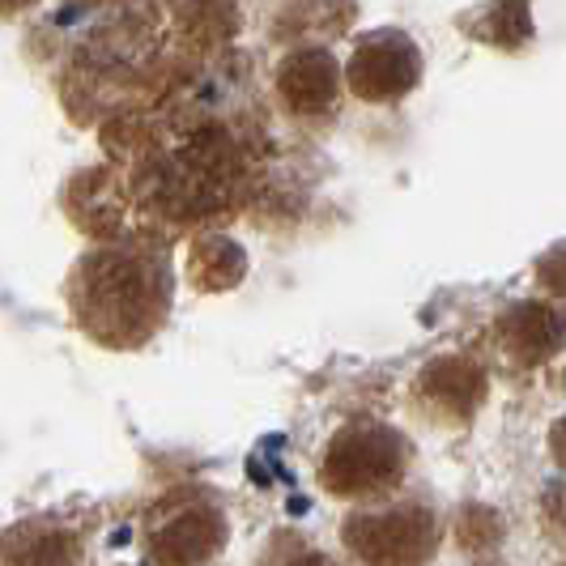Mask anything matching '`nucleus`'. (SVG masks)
Here are the masks:
<instances>
[{"label": "nucleus", "mask_w": 566, "mask_h": 566, "mask_svg": "<svg viewBox=\"0 0 566 566\" xmlns=\"http://www.w3.org/2000/svg\"><path fill=\"white\" fill-rule=\"evenodd\" d=\"M103 149L137 213L170 230L230 218L252 184V149L222 115L192 112L175 90L103 119Z\"/></svg>", "instance_id": "obj_1"}, {"label": "nucleus", "mask_w": 566, "mask_h": 566, "mask_svg": "<svg viewBox=\"0 0 566 566\" xmlns=\"http://www.w3.org/2000/svg\"><path fill=\"white\" fill-rule=\"evenodd\" d=\"M73 324L103 349H142L167 328L175 277L154 230L124 243H94L64 285Z\"/></svg>", "instance_id": "obj_2"}, {"label": "nucleus", "mask_w": 566, "mask_h": 566, "mask_svg": "<svg viewBox=\"0 0 566 566\" xmlns=\"http://www.w3.org/2000/svg\"><path fill=\"white\" fill-rule=\"evenodd\" d=\"M413 464V448L397 426L379 418H354L333 430L328 448L319 455V485L333 499L349 503H388L397 499Z\"/></svg>", "instance_id": "obj_3"}, {"label": "nucleus", "mask_w": 566, "mask_h": 566, "mask_svg": "<svg viewBox=\"0 0 566 566\" xmlns=\"http://www.w3.org/2000/svg\"><path fill=\"white\" fill-rule=\"evenodd\" d=\"M443 541L439 511L426 499H388L345 515L340 545L358 566H430Z\"/></svg>", "instance_id": "obj_4"}, {"label": "nucleus", "mask_w": 566, "mask_h": 566, "mask_svg": "<svg viewBox=\"0 0 566 566\" xmlns=\"http://www.w3.org/2000/svg\"><path fill=\"white\" fill-rule=\"evenodd\" d=\"M227 541V511L205 490H175L145 520L149 566H205L222 554Z\"/></svg>", "instance_id": "obj_5"}, {"label": "nucleus", "mask_w": 566, "mask_h": 566, "mask_svg": "<svg viewBox=\"0 0 566 566\" xmlns=\"http://www.w3.org/2000/svg\"><path fill=\"white\" fill-rule=\"evenodd\" d=\"M422 69V52L405 30H375L367 39H358L354 56L340 73H345V85L358 103L388 107V103L405 98L409 90H418Z\"/></svg>", "instance_id": "obj_6"}, {"label": "nucleus", "mask_w": 566, "mask_h": 566, "mask_svg": "<svg viewBox=\"0 0 566 566\" xmlns=\"http://www.w3.org/2000/svg\"><path fill=\"white\" fill-rule=\"evenodd\" d=\"M490 375L473 354H439L413 379V405L426 422L434 426H469L485 405Z\"/></svg>", "instance_id": "obj_7"}, {"label": "nucleus", "mask_w": 566, "mask_h": 566, "mask_svg": "<svg viewBox=\"0 0 566 566\" xmlns=\"http://www.w3.org/2000/svg\"><path fill=\"white\" fill-rule=\"evenodd\" d=\"M64 213L73 218V227L98 239L103 243H124L133 234H145V230H133V218H137V205L128 197V184L124 175L107 163V167H90L77 170L64 188Z\"/></svg>", "instance_id": "obj_8"}, {"label": "nucleus", "mask_w": 566, "mask_h": 566, "mask_svg": "<svg viewBox=\"0 0 566 566\" xmlns=\"http://www.w3.org/2000/svg\"><path fill=\"white\" fill-rule=\"evenodd\" d=\"M340 64L328 48L307 43V48H294L290 56L277 64V103L294 119H328L337 112L340 98Z\"/></svg>", "instance_id": "obj_9"}, {"label": "nucleus", "mask_w": 566, "mask_h": 566, "mask_svg": "<svg viewBox=\"0 0 566 566\" xmlns=\"http://www.w3.org/2000/svg\"><path fill=\"white\" fill-rule=\"evenodd\" d=\"M494 345L515 370L545 367L566 345V315L549 303H511L494 319Z\"/></svg>", "instance_id": "obj_10"}, {"label": "nucleus", "mask_w": 566, "mask_h": 566, "mask_svg": "<svg viewBox=\"0 0 566 566\" xmlns=\"http://www.w3.org/2000/svg\"><path fill=\"white\" fill-rule=\"evenodd\" d=\"M0 566H82V537L64 520H22L0 541Z\"/></svg>", "instance_id": "obj_11"}, {"label": "nucleus", "mask_w": 566, "mask_h": 566, "mask_svg": "<svg viewBox=\"0 0 566 566\" xmlns=\"http://www.w3.org/2000/svg\"><path fill=\"white\" fill-rule=\"evenodd\" d=\"M184 269H188V282L200 294H230L234 285L248 277V252L218 230H205L188 243L184 255Z\"/></svg>", "instance_id": "obj_12"}, {"label": "nucleus", "mask_w": 566, "mask_h": 566, "mask_svg": "<svg viewBox=\"0 0 566 566\" xmlns=\"http://www.w3.org/2000/svg\"><path fill=\"white\" fill-rule=\"evenodd\" d=\"M473 30H478V39H485V43L515 52L520 43L533 39V13L524 4H499V9H485L482 18L473 22Z\"/></svg>", "instance_id": "obj_13"}, {"label": "nucleus", "mask_w": 566, "mask_h": 566, "mask_svg": "<svg viewBox=\"0 0 566 566\" xmlns=\"http://www.w3.org/2000/svg\"><path fill=\"white\" fill-rule=\"evenodd\" d=\"M503 533H507L503 515L490 507H460V515H455V541H460V549H469V554L494 549V545L503 541Z\"/></svg>", "instance_id": "obj_14"}, {"label": "nucleus", "mask_w": 566, "mask_h": 566, "mask_svg": "<svg viewBox=\"0 0 566 566\" xmlns=\"http://www.w3.org/2000/svg\"><path fill=\"white\" fill-rule=\"evenodd\" d=\"M537 282L545 294H554V298H563L566 303V248H554V252L541 260Z\"/></svg>", "instance_id": "obj_15"}, {"label": "nucleus", "mask_w": 566, "mask_h": 566, "mask_svg": "<svg viewBox=\"0 0 566 566\" xmlns=\"http://www.w3.org/2000/svg\"><path fill=\"white\" fill-rule=\"evenodd\" d=\"M549 452H554L558 469L566 473V418L563 422H554V430H549Z\"/></svg>", "instance_id": "obj_16"}, {"label": "nucleus", "mask_w": 566, "mask_h": 566, "mask_svg": "<svg viewBox=\"0 0 566 566\" xmlns=\"http://www.w3.org/2000/svg\"><path fill=\"white\" fill-rule=\"evenodd\" d=\"M485 566H499V563H485Z\"/></svg>", "instance_id": "obj_17"}, {"label": "nucleus", "mask_w": 566, "mask_h": 566, "mask_svg": "<svg viewBox=\"0 0 566 566\" xmlns=\"http://www.w3.org/2000/svg\"><path fill=\"white\" fill-rule=\"evenodd\" d=\"M563 566H566V563H563Z\"/></svg>", "instance_id": "obj_18"}]
</instances>
